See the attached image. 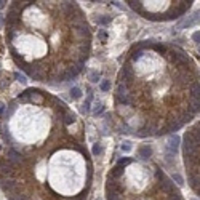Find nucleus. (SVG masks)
<instances>
[{"mask_svg": "<svg viewBox=\"0 0 200 200\" xmlns=\"http://www.w3.org/2000/svg\"><path fill=\"white\" fill-rule=\"evenodd\" d=\"M133 11L151 21H175L192 8V0H171V2H127Z\"/></svg>", "mask_w": 200, "mask_h": 200, "instance_id": "5", "label": "nucleus"}, {"mask_svg": "<svg viewBox=\"0 0 200 200\" xmlns=\"http://www.w3.org/2000/svg\"><path fill=\"white\" fill-rule=\"evenodd\" d=\"M90 80H91V82H94V83H96V82H98V80H99V74L96 72V70L90 74Z\"/></svg>", "mask_w": 200, "mask_h": 200, "instance_id": "11", "label": "nucleus"}, {"mask_svg": "<svg viewBox=\"0 0 200 200\" xmlns=\"http://www.w3.org/2000/svg\"><path fill=\"white\" fill-rule=\"evenodd\" d=\"M5 3H7V2H3V0H0V10H2V8L5 7Z\"/></svg>", "mask_w": 200, "mask_h": 200, "instance_id": "19", "label": "nucleus"}, {"mask_svg": "<svg viewBox=\"0 0 200 200\" xmlns=\"http://www.w3.org/2000/svg\"><path fill=\"white\" fill-rule=\"evenodd\" d=\"M99 86H101L102 91H109V90H110V80H102Z\"/></svg>", "mask_w": 200, "mask_h": 200, "instance_id": "8", "label": "nucleus"}, {"mask_svg": "<svg viewBox=\"0 0 200 200\" xmlns=\"http://www.w3.org/2000/svg\"><path fill=\"white\" fill-rule=\"evenodd\" d=\"M114 96L128 133L139 138L176 135L200 112V70L176 43L138 42L118 70Z\"/></svg>", "mask_w": 200, "mask_h": 200, "instance_id": "1", "label": "nucleus"}, {"mask_svg": "<svg viewBox=\"0 0 200 200\" xmlns=\"http://www.w3.org/2000/svg\"><path fill=\"white\" fill-rule=\"evenodd\" d=\"M3 112H5V104L0 102V114H3Z\"/></svg>", "mask_w": 200, "mask_h": 200, "instance_id": "18", "label": "nucleus"}, {"mask_svg": "<svg viewBox=\"0 0 200 200\" xmlns=\"http://www.w3.org/2000/svg\"><path fill=\"white\" fill-rule=\"evenodd\" d=\"M15 77H16L18 80H19V82H21V83H26V82H27V80H26V77H24V75H21V74H18V72L15 74Z\"/></svg>", "mask_w": 200, "mask_h": 200, "instance_id": "14", "label": "nucleus"}, {"mask_svg": "<svg viewBox=\"0 0 200 200\" xmlns=\"http://www.w3.org/2000/svg\"><path fill=\"white\" fill-rule=\"evenodd\" d=\"M152 155V149L149 146H141L138 149V157L141 160H149V157Z\"/></svg>", "mask_w": 200, "mask_h": 200, "instance_id": "6", "label": "nucleus"}, {"mask_svg": "<svg viewBox=\"0 0 200 200\" xmlns=\"http://www.w3.org/2000/svg\"><path fill=\"white\" fill-rule=\"evenodd\" d=\"M3 23H5V18H3V15H0V29L3 27Z\"/></svg>", "mask_w": 200, "mask_h": 200, "instance_id": "17", "label": "nucleus"}, {"mask_svg": "<svg viewBox=\"0 0 200 200\" xmlns=\"http://www.w3.org/2000/svg\"><path fill=\"white\" fill-rule=\"evenodd\" d=\"M19 19L7 27L18 66L45 83L74 80L91 53V29L77 2H18Z\"/></svg>", "mask_w": 200, "mask_h": 200, "instance_id": "2", "label": "nucleus"}, {"mask_svg": "<svg viewBox=\"0 0 200 200\" xmlns=\"http://www.w3.org/2000/svg\"><path fill=\"white\" fill-rule=\"evenodd\" d=\"M98 23H99V24H106V23H109V18H101Z\"/></svg>", "mask_w": 200, "mask_h": 200, "instance_id": "16", "label": "nucleus"}, {"mask_svg": "<svg viewBox=\"0 0 200 200\" xmlns=\"http://www.w3.org/2000/svg\"><path fill=\"white\" fill-rule=\"evenodd\" d=\"M199 51H200V48H199Z\"/></svg>", "mask_w": 200, "mask_h": 200, "instance_id": "20", "label": "nucleus"}, {"mask_svg": "<svg viewBox=\"0 0 200 200\" xmlns=\"http://www.w3.org/2000/svg\"><path fill=\"white\" fill-rule=\"evenodd\" d=\"M173 179H176V183L179 184V186H183V179H181V176L178 175V173H176V175L173 176Z\"/></svg>", "mask_w": 200, "mask_h": 200, "instance_id": "15", "label": "nucleus"}, {"mask_svg": "<svg viewBox=\"0 0 200 200\" xmlns=\"http://www.w3.org/2000/svg\"><path fill=\"white\" fill-rule=\"evenodd\" d=\"M69 94H70V98L72 99H78L80 96H82V90H80L78 86H74V88H70Z\"/></svg>", "mask_w": 200, "mask_h": 200, "instance_id": "7", "label": "nucleus"}, {"mask_svg": "<svg viewBox=\"0 0 200 200\" xmlns=\"http://www.w3.org/2000/svg\"><path fill=\"white\" fill-rule=\"evenodd\" d=\"M192 40L197 42V43H200V31H197V32L192 34Z\"/></svg>", "mask_w": 200, "mask_h": 200, "instance_id": "13", "label": "nucleus"}, {"mask_svg": "<svg viewBox=\"0 0 200 200\" xmlns=\"http://www.w3.org/2000/svg\"><path fill=\"white\" fill-rule=\"evenodd\" d=\"M131 151V143L130 141H125V143L122 144V152H125V154H128V152Z\"/></svg>", "mask_w": 200, "mask_h": 200, "instance_id": "9", "label": "nucleus"}, {"mask_svg": "<svg viewBox=\"0 0 200 200\" xmlns=\"http://www.w3.org/2000/svg\"><path fill=\"white\" fill-rule=\"evenodd\" d=\"M107 200H184L171 178L154 162L122 157L106 179Z\"/></svg>", "mask_w": 200, "mask_h": 200, "instance_id": "3", "label": "nucleus"}, {"mask_svg": "<svg viewBox=\"0 0 200 200\" xmlns=\"http://www.w3.org/2000/svg\"><path fill=\"white\" fill-rule=\"evenodd\" d=\"M102 110H104V106H102L101 102H98V104H96V107H94V110H93V114L98 115V114H101Z\"/></svg>", "mask_w": 200, "mask_h": 200, "instance_id": "10", "label": "nucleus"}, {"mask_svg": "<svg viewBox=\"0 0 200 200\" xmlns=\"http://www.w3.org/2000/svg\"><path fill=\"white\" fill-rule=\"evenodd\" d=\"M181 152L187 184L200 199V120L191 123L184 131Z\"/></svg>", "mask_w": 200, "mask_h": 200, "instance_id": "4", "label": "nucleus"}, {"mask_svg": "<svg viewBox=\"0 0 200 200\" xmlns=\"http://www.w3.org/2000/svg\"><path fill=\"white\" fill-rule=\"evenodd\" d=\"M98 154H101V146L96 143V144L93 146V155H98Z\"/></svg>", "mask_w": 200, "mask_h": 200, "instance_id": "12", "label": "nucleus"}]
</instances>
